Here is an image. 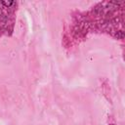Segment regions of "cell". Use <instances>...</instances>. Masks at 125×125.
Wrapping results in <instances>:
<instances>
[{"label":"cell","mask_w":125,"mask_h":125,"mask_svg":"<svg viewBox=\"0 0 125 125\" xmlns=\"http://www.w3.org/2000/svg\"><path fill=\"white\" fill-rule=\"evenodd\" d=\"M2 4L6 5V6H11V5L14 4V2H2Z\"/></svg>","instance_id":"1"}]
</instances>
